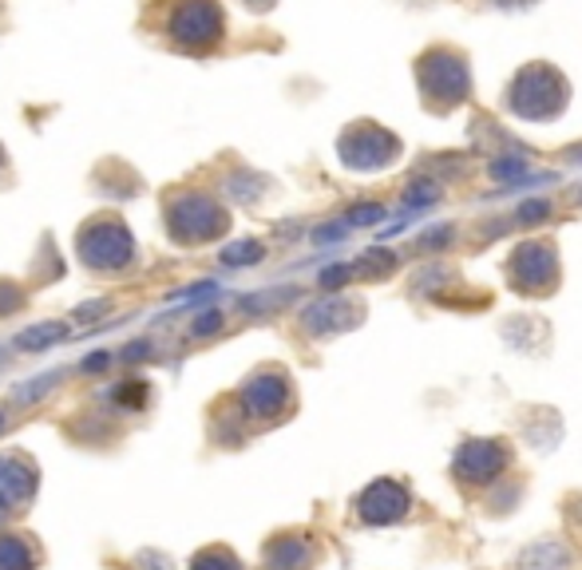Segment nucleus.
Listing matches in <instances>:
<instances>
[{
    "label": "nucleus",
    "instance_id": "obj_7",
    "mask_svg": "<svg viewBox=\"0 0 582 570\" xmlns=\"http://www.w3.org/2000/svg\"><path fill=\"white\" fill-rule=\"evenodd\" d=\"M571 567V550L559 547V543H538L535 550H528L519 559V570H562Z\"/></svg>",
    "mask_w": 582,
    "mask_h": 570
},
{
    "label": "nucleus",
    "instance_id": "obj_13",
    "mask_svg": "<svg viewBox=\"0 0 582 570\" xmlns=\"http://www.w3.org/2000/svg\"><path fill=\"white\" fill-rule=\"evenodd\" d=\"M0 424H4V417H0Z\"/></svg>",
    "mask_w": 582,
    "mask_h": 570
},
{
    "label": "nucleus",
    "instance_id": "obj_4",
    "mask_svg": "<svg viewBox=\"0 0 582 570\" xmlns=\"http://www.w3.org/2000/svg\"><path fill=\"white\" fill-rule=\"evenodd\" d=\"M408 516V492L400 483L381 480L361 495V519L364 523H396Z\"/></svg>",
    "mask_w": 582,
    "mask_h": 570
},
{
    "label": "nucleus",
    "instance_id": "obj_11",
    "mask_svg": "<svg viewBox=\"0 0 582 570\" xmlns=\"http://www.w3.org/2000/svg\"><path fill=\"white\" fill-rule=\"evenodd\" d=\"M538 214H547V207H543V202H531V207H523V219H538Z\"/></svg>",
    "mask_w": 582,
    "mask_h": 570
},
{
    "label": "nucleus",
    "instance_id": "obj_10",
    "mask_svg": "<svg viewBox=\"0 0 582 570\" xmlns=\"http://www.w3.org/2000/svg\"><path fill=\"white\" fill-rule=\"evenodd\" d=\"M381 214H385V210H381V207H361V210H352V214H349V226H369V222H376V219H381Z\"/></svg>",
    "mask_w": 582,
    "mask_h": 570
},
{
    "label": "nucleus",
    "instance_id": "obj_1",
    "mask_svg": "<svg viewBox=\"0 0 582 570\" xmlns=\"http://www.w3.org/2000/svg\"><path fill=\"white\" fill-rule=\"evenodd\" d=\"M219 33H222V16L210 0H187V4H178L175 21H171V36H175L178 45H190V48L214 45Z\"/></svg>",
    "mask_w": 582,
    "mask_h": 570
},
{
    "label": "nucleus",
    "instance_id": "obj_3",
    "mask_svg": "<svg viewBox=\"0 0 582 570\" xmlns=\"http://www.w3.org/2000/svg\"><path fill=\"white\" fill-rule=\"evenodd\" d=\"M84 258L91 265H123L132 258V238L115 222H99L84 234Z\"/></svg>",
    "mask_w": 582,
    "mask_h": 570
},
{
    "label": "nucleus",
    "instance_id": "obj_12",
    "mask_svg": "<svg viewBox=\"0 0 582 570\" xmlns=\"http://www.w3.org/2000/svg\"><path fill=\"white\" fill-rule=\"evenodd\" d=\"M103 364H108V357H103V352H96V357H88V361H84V369H103Z\"/></svg>",
    "mask_w": 582,
    "mask_h": 570
},
{
    "label": "nucleus",
    "instance_id": "obj_2",
    "mask_svg": "<svg viewBox=\"0 0 582 570\" xmlns=\"http://www.w3.org/2000/svg\"><path fill=\"white\" fill-rule=\"evenodd\" d=\"M219 226H222L219 207H214L210 198H202V195L183 198V202L171 210V231H175L183 241L210 238V234H219Z\"/></svg>",
    "mask_w": 582,
    "mask_h": 570
},
{
    "label": "nucleus",
    "instance_id": "obj_8",
    "mask_svg": "<svg viewBox=\"0 0 582 570\" xmlns=\"http://www.w3.org/2000/svg\"><path fill=\"white\" fill-rule=\"evenodd\" d=\"M67 337V325H60V321H52V325H40V330H24L21 337H16V349H45V345H52V340Z\"/></svg>",
    "mask_w": 582,
    "mask_h": 570
},
{
    "label": "nucleus",
    "instance_id": "obj_9",
    "mask_svg": "<svg viewBox=\"0 0 582 570\" xmlns=\"http://www.w3.org/2000/svg\"><path fill=\"white\" fill-rule=\"evenodd\" d=\"M231 265H246V262H258L262 258V246H253V241H243V246H231V250L222 253Z\"/></svg>",
    "mask_w": 582,
    "mask_h": 570
},
{
    "label": "nucleus",
    "instance_id": "obj_6",
    "mask_svg": "<svg viewBox=\"0 0 582 570\" xmlns=\"http://www.w3.org/2000/svg\"><path fill=\"white\" fill-rule=\"evenodd\" d=\"M282 400H286V384L270 381V376H262V381H253L246 388V408L258 412V417H274L277 408H282Z\"/></svg>",
    "mask_w": 582,
    "mask_h": 570
},
{
    "label": "nucleus",
    "instance_id": "obj_5",
    "mask_svg": "<svg viewBox=\"0 0 582 570\" xmlns=\"http://www.w3.org/2000/svg\"><path fill=\"white\" fill-rule=\"evenodd\" d=\"M504 448H495V444H468V448L456 456V472H460V480H492L499 468H504Z\"/></svg>",
    "mask_w": 582,
    "mask_h": 570
}]
</instances>
